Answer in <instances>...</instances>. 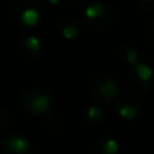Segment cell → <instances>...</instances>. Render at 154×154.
I'll return each mask as SVG.
<instances>
[{"instance_id":"obj_12","label":"cell","mask_w":154,"mask_h":154,"mask_svg":"<svg viewBox=\"0 0 154 154\" xmlns=\"http://www.w3.org/2000/svg\"><path fill=\"white\" fill-rule=\"evenodd\" d=\"M104 109L99 104H91L87 106L81 112V122L87 127H95L103 120Z\"/></svg>"},{"instance_id":"obj_1","label":"cell","mask_w":154,"mask_h":154,"mask_svg":"<svg viewBox=\"0 0 154 154\" xmlns=\"http://www.w3.org/2000/svg\"><path fill=\"white\" fill-rule=\"evenodd\" d=\"M20 106L35 116H50L54 107L53 95L41 85H31L20 93Z\"/></svg>"},{"instance_id":"obj_13","label":"cell","mask_w":154,"mask_h":154,"mask_svg":"<svg viewBox=\"0 0 154 154\" xmlns=\"http://www.w3.org/2000/svg\"><path fill=\"white\" fill-rule=\"evenodd\" d=\"M48 2L50 5L58 8V10H66V8H70L72 5H75L77 0H48Z\"/></svg>"},{"instance_id":"obj_3","label":"cell","mask_w":154,"mask_h":154,"mask_svg":"<svg viewBox=\"0 0 154 154\" xmlns=\"http://www.w3.org/2000/svg\"><path fill=\"white\" fill-rule=\"evenodd\" d=\"M8 12L11 22L22 30L34 29L42 19V10L38 0H11Z\"/></svg>"},{"instance_id":"obj_8","label":"cell","mask_w":154,"mask_h":154,"mask_svg":"<svg viewBox=\"0 0 154 154\" xmlns=\"http://www.w3.org/2000/svg\"><path fill=\"white\" fill-rule=\"evenodd\" d=\"M115 111L120 119L126 122L137 120L145 112V104L135 97H123L115 104Z\"/></svg>"},{"instance_id":"obj_5","label":"cell","mask_w":154,"mask_h":154,"mask_svg":"<svg viewBox=\"0 0 154 154\" xmlns=\"http://www.w3.org/2000/svg\"><path fill=\"white\" fill-rule=\"evenodd\" d=\"M154 84V65L146 61H139L130 66L128 85L135 95H143Z\"/></svg>"},{"instance_id":"obj_2","label":"cell","mask_w":154,"mask_h":154,"mask_svg":"<svg viewBox=\"0 0 154 154\" xmlns=\"http://www.w3.org/2000/svg\"><path fill=\"white\" fill-rule=\"evenodd\" d=\"M115 22V11L104 2H92L82 10V26L93 32L108 31Z\"/></svg>"},{"instance_id":"obj_4","label":"cell","mask_w":154,"mask_h":154,"mask_svg":"<svg viewBox=\"0 0 154 154\" xmlns=\"http://www.w3.org/2000/svg\"><path fill=\"white\" fill-rule=\"evenodd\" d=\"M87 89L91 97L101 104L111 103L120 95V85L118 80L107 72L96 73L91 77Z\"/></svg>"},{"instance_id":"obj_11","label":"cell","mask_w":154,"mask_h":154,"mask_svg":"<svg viewBox=\"0 0 154 154\" xmlns=\"http://www.w3.org/2000/svg\"><path fill=\"white\" fill-rule=\"evenodd\" d=\"M118 57L120 58V61L126 62L128 66H133L137 62L141 61L138 48L128 41H125L118 46Z\"/></svg>"},{"instance_id":"obj_10","label":"cell","mask_w":154,"mask_h":154,"mask_svg":"<svg viewBox=\"0 0 154 154\" xmlns=\"http://www.w3.org/2000/svg\"><path fill=\"white\" fill-rule=\"evenodd\" d=\"M120 142L112 135H103L92 143L89 154H119Z\"/></svg>"},{"instance_id":"obj_15","label":"cell","mask_w":154,"mask_h":154,"mask_svg":"<svg viewBox=\"0 0 154 154\" xmlns=\"http://www.w3.org/2000/svg\"><path fill=\"white\" fill-rule=\"evenodd\" d=\"M137 5L147 12H154V0H135Z\"/></svg>"},{"instance_id":"obj_16","label":"cell","mask_w":154,"mask_h":154,"mask_svg":"<svg viewBox=\"0 0 154 154\" xmlns=\"http://www.w3.org/2000/svg\"><path fill=\"white\" fill-rule=\"evenodd\" d=\"M146 35L149 37V39L154 43V16L150 19L149 23H147V26H146Z\"/></svg>"},{"instance_id":"obj_6","label":"cell","mask_w":154,"mask_h":154,"mask_svg":"<svg viewBox=\"0 0 154 154\" xmlns=\"http://www.w3.org/2000/svg\"><path fill=\"white\" fill-rule=\"evenodd\" d=\"M43 45L41 38L34 32H23L16 42V51L26 61H34L42 54Z\"/></svg>"},{"instance_id":"obj_9","label":"cell","mask_w":154,"mask_h":154,"mask_svg":"<svg viewBox=\"0 0 154 154\" xmlns=\"http://www.w3.org/2000/svg\"><path fill=\"white\" fill-rule=\"evenodd\" d=\"M60 37L65 41H75L82 31V22L76 16H66L58 22L57 26Z\"/></svg>"},{"instance_id":"obj_7","label":"cell","mask_w":154,"mask_h":154,"mask_svg":"<svg viewBox=\"0 0 154 154\" xmlns=\"http://www.w3.org/2000/svg\"><path fill=\"white\" fill-rule=\"evenodd\" d=\"M2 154H32V143L20 134H8L0 141Z\"/></svg>"},{"instance_id":"obj_14","label":"cell","mask_w":154,"mask_h":154,"mask_svg":"<svg viewBox=\"0 0 154 154\" xmlns=\"http://www.w3.org/2000/svg\"><path fill=\"white\" fill-rule=\"evenodd\" d=\"M10 125V115L4 108L0 107V134L4 133Z\"/></svg>"}]
</instances>
